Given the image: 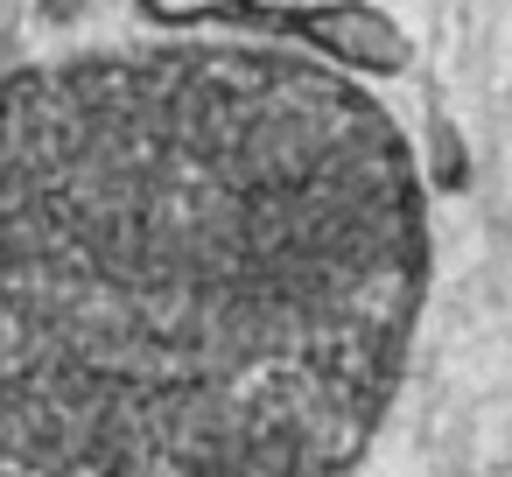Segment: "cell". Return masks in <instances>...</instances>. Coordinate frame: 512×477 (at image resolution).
<instances>
[{"instance_id": "obj_1", "label": "cell", "mask_w": 512, "mask_h": 477, "mask_svg": "<svg viewBox=\"0 0 512 477\" xmlns=\"http://www.w3.org/2000/svg\"><path fill=\"white\" fill-rule=\"evenodd\" d=\"M421 148L281 43L0 78V477H351L428 302Z\"/></svg>"}, {"instance_id": "obj_2", "label": "cell", "mask_w": 512, "mask_h": 477, "mask_svg": "<svg viewBox=\"0 0 512 477\" xmlns=\"http://www.w3.org/2000/svg\"><path fill=\"white\" fill-rule=\"evenodd\" d=\"M148 29H239L260 43H309V57L351 78H400L414 64L407 29L372 0H134Z\"/></svg>"}, {"instance_id": "obj_3", "label": "cell", "mask_w": 512, "mask_h": 477, "mask_svg": "<svg viewBox=\"0 0 512 477\" xmlns=\"http://www.w3.org/2000/svg\"><path fill=\"white\" fill-rule=\"evenodd\" d=\"M421 169H428V176H421L428 190H463V176H470V155H463V134H456V127H449L442 113L428 120V155H421Z\"/></svg>"}, {"instance_id": "obj_4", "label": "cell", "mask_w": 512, "mask_h": 477, "mask_svg": "<svg viewBox=\"0 0 512 477\" xmlns=\"http://www.w3.org/2000/svg\"><path fill=\"white\" fill-rule=\"evenodd\" d=\"M43 15H50V22H78V15H85V0H43Z\"/></svg>"}]
</instances>
